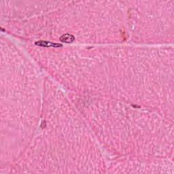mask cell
<instances>
[{
    "label": "cell",
    "mask_w": 174,
    "mask_h": 174,
    "mask_svg": "<svg viewBox=\"0 0 174 174\" xmlns=\"http://www.w3.org/2000/svg\"><path fill=\"white\" fill-rule=\"evenodd\" d=\"M36 45L44 47H61L62 46L61 44H57V43H53L50 42H46V41H39V42L36 43Z\"/></svg>",
    "instance_id": "obj_1"
},
{
    "label": "cell",
    "mask_w": 174,
    "mask_h": 174,
    "mask_svg": "<svg viewBox=\"0 0 174 174\" xmlns=\"http://www.w3.org/2000/svg\"><path fill=\"white\" fill-rule=\"evenodd\" d=\"M60 40L63 43H72L74 40V36L70 34H64L61 36Z\"/></svg>",
    "instance_id": "obj_2"
}]
</instances>
